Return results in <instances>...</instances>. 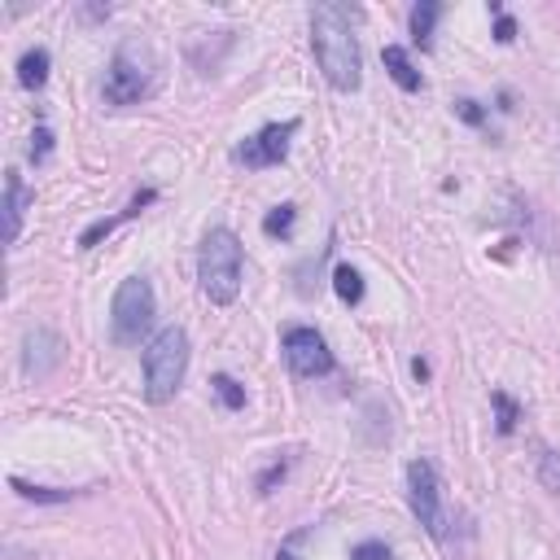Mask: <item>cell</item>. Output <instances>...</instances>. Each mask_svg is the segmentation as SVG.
Masks as SVG:
<instances>
[{
  "label": "cell",
  "instance_id": "6da1fadb",
  "mask_svg": "<svg viewBox=\"0 0 560 560\" xmlns=\"http://www.w3.org/2000/svg\"><path fill=\"white\" fill-rule=\"evenodd\" d=\"M311 48L315 61L328 79V88L337 92H354L363 79V57H359V39L350 26V9L346 4H315L311 9Z\"/></svg>",
  "mask_w": 560,
  "mask_h": 560
},
{
  "label": "cell",
  "instance_id": "7a4b0ae2",
  "mask_svg": "<svg viewBox=\"0 0 560 560\" xmlns=\"http://www.w3.org/2000/svg\"><path fill=\"white\" fill-rule=\"evenodd\" d=\"M241 241L232 228H210L206 241H201V254H197V280H201V293L214 302V306H232L236 293H241Z\"/></svg>",
  "mask_w": 560,
  "mask_h": 560
},
{
  "label": "cell",
  "instance_id": "3957f363",
  "mask_svg": "<svg viewBox=\"0 0 560 560\" xmlns=\"http://www.w3.org/2000/svg\"><path fill=\"white\" fill-rule=\"evenodd\" d=\"M140 363H144V398H149L153 407L171 402V398L179 394L184 376H188V332H184L179 324L162 328V332L144 346Z\"/></svg>",
  "mask_w": 560,
  "mask_h": 560
},
{
  "label": "cell",
  "instance_id": "277c9868",
  "mask_svg": "<svg viewBox=\"0 0 560 560\" xmlns=\"http://www.w3.org/2000/svg\"><path fill=\"white\" fill-rule=\"evenodd\" d=\"M153 92V52L140 35L122 39L105 70V105H136Z\"/></svg>",
  "mask_w": 560,
  "mask_h": 560
},
{
  "label": "cell",
  "instance_id": "5b68a950",
  "mask_svg": "<svg viewBox=\"0 0 560 560\" xmlns=\"http://www.w3.org/2000/svg\"><path fill=\"white\" fill-rule=\"evenodd\" d=\"M153 315H158L153 284L144 276H127L109 302V337L118 346H140V337L153 328Z\"/></svg>",
  "mask_w": 560,
  "mask_h": 560
},
{
  "label": "cell",
  "instance_id": "8992f818",
  "mask_svg": "<svg viewBox=\"0 0 560 560\" xmlns=\"http://www.w3.org/2000/svg\"><path fill=\"white\" fill-rule=\"evenodd\" d=\"M407 503L411 516L429 529V538H446V503H442V477L429 459H411L407 464Z\"/></svg>",
  "mask_w": 560,
  "mask_h": 560
},
{
  "label": "cell",
  "instance_id": "52a82bcc",
  "mask_svg": "<svg viewBox=\"0 0 560 560\" xmlns=\"http://www.w3.org/2000/svg\"><path fill=\"white\" fill-rule=\"evenodd\" d=\"M298 136V118H284V122H267L258 127L254 136H245L236 149H232V162L249 166V171H267V166H280L289 158V140Z\"/></svg>",
  "mask_w": 560,
  "mask_h": 560
},
{
  "label": "cell",
  "instance_id": "ba28073f",
  "mask_svg": "<svg viewBox=\"0 0 560 560\" xmlns=\"http://www.w3.org/2000/svg\"><path fill=\"white\" fill-rule=\"evenodd\" d=\"M280 346H284V359H289V368L298 376H311L315 381V376H328L332 372V350H328V341L315 328L293 324V328H284Z\"/></svg>",
  "mask_w": 560,
  "mask_h": 560
},
{
  "label": "cell",
  "instance_id": "9c48e42d",
  "mask_svg": "<svg viewBox=\"0 0 560 560\" xmlns=\"http://www.w3.org/2000/svg\"><path fill=\"white\" fill-rule=\"evenodd\" d=\"M66 359V341L52 332V328H31L22 337V372L31 381H44L48 372H57Z\"/></svg>",
  "mask_w": 560,
  "mask_h": 560
},
{
  "label": "cell",
  "instance_id": "30bf717a",
  "mask_svg": "<svg viewBox=\"0 0 560 560\" xmlns=\"http://www.w3.org/2000/svg\"><path fill=\"white\" fill-rule=\"evenodd\" d=\"M31 201H35V192L26 188V179L18 171H4V241L9 245L22 241V219H26Z\"/></svg>",
  "mask_w": 560,
  "mask_h": 560
},
{
  "label": "cell",
  "instance_id": "8fae6325",
  "mask_svg": "<svg viewBox=\"0 0 560 560\" xmlns=\"http://www.w3.org/2000/svg\"><path fill=\"white\" fill-rule=\"evenodd\" d=\"M153 197H158L153 188H140V192H131V201H127V206H122L118 214H105V219L88 223V228L79 232V249H92V245H101V241H105V236H109V232H114L118 223H127V219H136V214H140L144 206H153Z\"/></svg>",
  "mask_w": 560,
  "mask_h": 560
},
{
  "label": "cell",
  "instance_id": "7c38bea8",
  "mask_svg": "<svg viewBox=\"0 0 560 560\" xmlns=\"http://www.w3.org/2000/svg\"><path fill=\"white\" fill-rule=\"evenodd\" d=\"M381 61H385V74L402 88V92H420V70L411 66V57H407V48H398V44H385L381 48Z\"/></svg>",
  "mask_w": 560,
  "mask_h": 560
},
{
  "label": "cell",
  "instance_id": "4fadbf2b",
  "mask_svg": "<svg viewBox=\"0 0 560 560\" xmlns=\"http://www.w3.org/2000/svg\"><path fill=\"white\" fill-rule=\"evenodd\" d=\"M48 66H52V57H48V48H26L22 57H18V83L26 88V92H35V88H44L48 83Z\"/></svg>",
  "mask_w": 560,
  "mask_h": 560
},
{
  "label": "cell",
  "instance_id": "5bb4252c",
  "mask_svg": "<svg viewBox=\"0 0 560 560\" xmlns=\"http://www.w3.org/2000/svg\"><path fill=\"white\" fill-rule=\"evenodd\" d=\"M438 18H442V4H438V0H420V4L411 9V39H416L420 48H433V26H438Z\"/></svg>",
  "mask_w": 560,
  "mask_h": 560
},
{
  "label": "cell",
  "instance_id": "9a60e30c",
  "mask_svg": "<svg viewBox=\"0 0 560 560\" xmlns=\"http://www.w3.org/2000/svg\"><path fill=\"white\" fill-rule=\"evenodd\" d=\"M332 289H337V298H341L346 306H359V302H363V276H359L350 262H337V267H332Z\"/></svg>",
  "mask_w": 560,
  "mask_h": 560
},
{
  "label": "cell",
  "instance_id": "2e32d148",
  "mask_svg": "<svg viewBox=\"0 0 560 560\" xmlns=\"http://www.w3.org/2000/svg\"><path fill=\"white\" fill-rule=\"evenodd\" d=\"M210 389L219 394V402H223L228 411H241V407H245V385H241L236 376H228V372H214V376H210Z\"/></svg>",
  "mask_w": 560,
  "mask_h": 560
},
{
  "label": "cell",
  "instance_id": "e0dca14e",
  "mask_svg": "<svg viewBox=\"0 0 560 560\" xmlns=\"http://www.w3.org/2000/svg\"><path fill=\"white\" fill-rule=\"evenodd\" d=\"M9 486H13L22 499H31V503H66V499H74V490H57V486H31V481H22V477H9Z\"/></svg>",
  "mask_w": 560,
  "mask_h": 560
},
{
  "label": "cell",
  "instance_id": "ac0fdd59",
  "mask_svg": "<svg viewBox=\"0 0 560 560\" xmlns=\"http://www.w3.org/2000/svg\"><path fill=\"white\" fill-rule=\"evenodd\" d=\"M293 223H298V206H293V201H284V206L267 210L262 232H267V236H289V232H293Z\"/></svg>",
  "mask_w": 560,
  "mask_h": 560
},
{
  "label": "cell",
  "instance_id": "d6986e66",
  "mask_svg": "<svg viewBox=\"0 0 560 560\" xmlns=\"http://www.w3.org/2000/svg\"><path fill=\"white\" fill-rule=\"evenodd\" d=\"M315 538V525H298L293 534H284L280 538V547H276V560H302V551H306V542Z\"/></svg>",
  "mask_w": 560,
  "mask_h": 560
},
{
  "label": "cell",
  "instance_id": "ffe728a7",
  "mask_svg": "<svg viewBox=\"0 0 560 560\" xmlns=\"http://www.w3.org/2000/svg\"><path fill=\"white\" fill-rule=\"evenodd\" d=\"M490 402H494V429H499V433H512V429H516V420H521V407H516L503 389H494V394H490Z\"/></svg>",
  "mask_w": 560,
  "mask_h": 560
},
{
  "label": "cell",
  "instance_id": "44dd1931",
  "mask_svg": "<svg viewBox=\"0 0 560 560\" xmlns=\"http://www.w3.org/2000/svg\"><path fill=\"white\" fill-rule=\"evenodd\" d=\"M538 481H542V490L560 494V451H551V446L538 451Z\"/></svg>",
  "mask_w": 560,
  "mask_h": 560
},
{
  "label": "cell",
  "instance_id": "7402d4cb",
  "mask_svg": "<svg viewBox=\"0 0 560 560\" xmlns=\"http://www.w3.org/2000/svg\"><path fill=\"white\" fill-rule=\"evenodd\" d=\"M26 153H31V162H35V166H39V162H48V153H52V127H44V122H39V127L31 131Z\"/></svg>",
  "mask_w": 560,
  "mask_h": 560
},
{
  "label": "cell",
  "instance_id": "603a6c76",
  "mask_svg": "<svg viewBox=\"0 0 560 560\" xmlns=\"http://www.w3.org/2000/svg\"><path fill=\"white\" fill-rule=\"evenodd\" d=\"M490 13H494V39H499V44H512V39H516V18L503 13L499 0H490Z\"/></svg>",
  "mask_w": 560,
  "mask_h": 560
},
{
  "label": "cell",
  "instance_id": "cb8c5ba5",
  "mask_svg": "<svg viewBox=\"0 0 560 560\" xmlns=\"http://www.w3.org/2000/svg\"><path fill=\"white\" fill-rule=\"evenodd\" d=\"M350 560H394V551L381 538H363V542L350 547Z\"/></svg>",
  "mask_w": 560,
  "mask_h": 560
},
{
  "label": "cell",
  "instance_id": "d4e9b609",
  "mask_svg": "<svg viewBox=\"0 0 560 560\" xmlns=\"http://www.w3.org/2000/svg\"><path fill=\"white\" fill-rule=\"evenodd\" d=\"M455 114H459L468 127H486V109H481L472 96H459V101H455Z\"/></svg>",
  "mask_w": 560,
  "mask_h": 560
},
{
  "label": "cell",
  "instance_id": "484cf974",
  "mask_svg": "<svg viewBox=\"0 0 560 560\" xmlns=\"http://www.w3.org/2000/svg\"><path fill=\"white\" fill-rule=\"evenodd\" d=\"M284 472H289V464H271V468L254 481V490H258V494H271V486H276V481H284Z\"/></svg>",
  "mask_w": 560,
  "mask_h": 560
},
{
  "label": "cell",
  "instance_id": "4316f807",
  "mask_svg": "<svg viewBox=\"0 0 560 560\" xmlns=\"http://www.w3.org/2000/svg\"><path fill=\"white\" fill-rule=\"evenodd\" d=\"M109 13H114L109 4H83V9H79V18H83V22H105Z\"/></svg>",
  "mask_w": 560,
  "mask_h": 560
},
{
  "label": "cell",
  "instance_id": "83f0119b",
  "mask_svg": "<svg viewBox=\"0 0 560 560\" xmlns=\"http://www.w3.org/2000/svg\"><path fill=\"white\" fill-rule=\"evenodd\" d=\"M411 376H416V381H429V363H424V359H411Z\"/></svg>",
  "mask_w": 560,
  "mask_h": 560
}]
</instances>
